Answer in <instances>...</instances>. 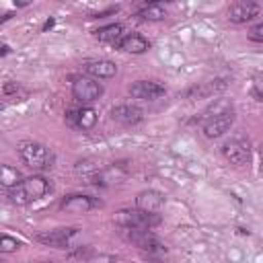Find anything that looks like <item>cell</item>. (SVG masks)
<instances>
[{"mask_svg": "<svg viewBox=\"0 0 263 263\" xmlns=\"http://www.w3.org/2000/svg\"><path fill=\"white\" fill-rule=\"evenodd\" d=\"M232 123H234L232 103L226 99H220L203 113V136L212 140L220 138L232 127Z\"/></svg>", "mask_w": 263, "mask_h": 263, "instance_id": "1", "label": "cell"}, {"mask_svg": "<svg viewBox=\"0 0 263 263\" xmlns=\"http://www.w3.org/2000/svg\"><path fill=\"white\" fill-rule=\"evenodd\" d=\"M51 191V183L41 177V175H33V177H27V179H21L18 185H14L10 191H8V197L12 203L16 205H27L31 201H37L41 199L45 193Z\"/></svg>", "mask_w": 263, "mask_h": 263, "instance_id": "2", "label": "cell"}, {"mask_svg": "<svg viewBox=\"0 0 263 263\" xmlns=\"http://www.w3.org/2000/svg\"><path fill=\"white\" fill-rule=\"evenodd\" d=\"M121 234L125 236V240H129L134 247H138L150 259L166 257V247L158 240V236L152 230H146V228H123Z\"/></svg>", "mask_w": 263, "mask_h": 263, "instance_id": "3", "label": "cell"}, {"mask_svg": "<svg viewBox=\"0 0 263 263\" xmlns=\"http://www.w3.org/2000/svg\"><path fill=\"white\" fill-rule=\"evenodd\" d=\"M21 160L33 171H47L53 166V152L39 142H23L18 144Z\"/></svg>", "mask_w": 263, "mask_h": 263, "instance_id": "4", "label": "cell"}, {"mask_svg": "<svg viewBox=\"0 0 263 263\" xmlns=\"http://www.w3.org/2000/svg\"><path fill=\"white\" fill-rule=\"evenodd\" d=\"M113 222L119 228H146L152 230L154 226L160 224V216L158 214H146L140 210H119L113 216Z\"/></svg>", "mask_w": 263, "mask_h": 263, "instance_id": "5", "label": "cell"}, {"mask_svg": "<svg viewBox=\"0 0 263 263\" xmlns=\"http://www.w3.org/2000/svg\"><path fill=\"white\" fill-rule=\"evenodd\" d=\"M103 95V86L95 78L74 76L72 78V97L80 103H92Z\"/></svg>", "mask_w": 263, "mask_h": 263, "instance_id": "6", "label": "cell"}, {"mask_svg": "<svg viewBox=\"0 0 263 263\" xmlns=\"http://www.w3.org/2000/svg\"><path fill=\"white\" fill-rule=\"evenodd\" d=\"M222 154L232 164H249L251 162V144L245 138H232L222 146Z\"/></svg>", "mask_w": 263, "mask_h": 263, "instance_id": "7", "label": "cell"}, {"mask_svg": "<svg viewBox=\"0 0 263 263\" xmlns=\"http://www.w3.org/2000/svg\"><path fill=\"white\" fill-rule=\"evenodd\" d=\"M76 234H78V228H72V226H68V228H53V230H45V232L35 234V240L41 242V245H47V247H58V249H62V247H66Z\"/></svg>", "mask_w": 263, "mask_h": 263, "instance_id": "8", "label": "cell"}, {"mask_svg": "<svg viewBox=\"0 0 263 263\" xmlns=\"http://www.w3.org/2000/svg\"><path fill=\"white\" fill-rule=\"evenodd\" d=\"M257 14H259V4L253 0H238V2H232L228 8V21L234 25L249 23Z\"/></svg>", "mask_w": 263, "mask_h": 263, "instance_id": "9", "label": "cell"}, {"mask_svg": "<svg viewBox=\"0 0 263 263\" xmlns=\"http://www.w3.org/2000/svg\"><path fill=\"white\" fill-rule=\"evenodd\" d=\"M166 92V86L158 80H138L129 86V95L142 101H154Z\"/></svg>", "mask_w": 263, "mask_h": 263, "instance_id": "10", "label": "cell"}, {"mask_svg": "<svg viewBox=\"0 0 263 263\" xmlns=\"http://www.w3.org/2000/svg\"><path fill=\"white\" fill-rule=\"evenodd\" d=\"M101 205L99 199L90 197V195H80V193H74V195H66L60 203V210L62 212H68V214H84L92 208Z\"/></svg>", "mask_w": 263, "mask_h": 263, "instance_id": "11", "label": "cell"}, {"mask_svg": "<svg viewBox=\"0 0 263 263\" xmlns=\"http://www.w3.org/2000/svg\"><path fill=\"white\" fill-rule=\"evenodd\" d=\"M164 203V197L160 191H154V189H146V191H140L138 197H136V210L140 212H146V214H158L160 208Z\"/></svg>", "mask_w": 263, "mask_h": 263, "instance_id": "12", "label": "cell"}, {"mask_svg": "<svg viewBox=\"0 0 263 263\" xmlns=\"http://www.w3.org/2000/svg\"><path fill=\"white\" fill-rule=\"evenodd\" d=\"M142 109L134 105H115L111 107V119L121 125H136L142 121Z\"/></svg>", "mask_w": 263, "mask_h": 263, "instance_id": "13", "label": "cell"}, {"mask_svg": "<svg viewBox=\"0 0 263 263\" xmlns=\"http://www.w3.org/2000/svg\"><path fill=\"white\" fill-rule=\"evenodd\" d=\"M82 70L92 78H113L117 74V66L111 60H88L82 64Z\"/></svg>", "mask_w": 263, "mask_h": 263, "instance_id": "14", "label": "cell"}, {"mask_svg": "<svg viewBox=\"0 0 263 263\" xmlns=\"http://www.w3.org/2000/svg\"><path fill=\"white\" fill-rule=\"evenodd\" d=\"M117 47L121 51H127V53H146L150 49V41L138 33H129L117 41Z\"/></svg>", "mask_w": 263, "mask_h": 263, "instance_id": "15", "label": "cell"}, {"mask_svg": "<svg viewBox=\"0 0 263 263\" xmlns=\"http://www.w3.org/2000/svg\"><path fill=\"white\" fill-rule=\"evenodd\" d=\"M226 86V80L224 78H216V80H210V82H203L199 86H191L189 90H185V97L187 99H199V97H210L218 90H222Z\"/></svg>", "mask_w": 263, "mask_h": 263, "instance_id": "16", "label": "cell"}, {"mask_svg": "<svg viewBox=\"0 0 263 263\" xmlns=\"http://www.w3.org/2000/svg\"><path fill=\"white\" fill-rule=\"evenodd\" d=\"M97 125V111L92 107H80L76 109V123L74 127L82 129V132H88Z\"/></svg>", "mask_w": 263, "mask_h": 263, "instance_id": "17", "label": "cell"}, {"mask_svg": "<svg viewBox=\"0 0 263 263\" xmlns=\"http://www.w3.org/2000/svg\"><path fill=\"white\" fill-rule=\"evenodd\" d=\"M95 37H97L99 41H105V43H117V41L123 37V25L113 23V25L101 27V29L95 31Z\"/></svg>", "mask_w": 263, "mask_h": 263, "instance_id": "18", "label": "cell"}, {"mask_svg": "<svg viewBox=\"0 0 263 263\" xmlns=\"http://www.w3.org/2000/svg\"><path fill=\"white\" fill-rule=\"evenodd\" d=\"M138 16L142 21H162L166 16V8L160 2H150V4H144L138 10Z\"/></svg>", "mask_w": 263, "mask_h": 263, "instance_id": "19", "label": "cell"}, {"mask_svg": "<svg viewBox=\"0 0 263 263\" xmlns=\"http://www.w3.org/2000/svg\"><path fill=\"white\" fill-rule=\"evenodd\" d=\"M21 171L18 168H14V166H10V164H0V185L2 187H8V189H12L14 185H18L21 183Z\"/></svg>", "mask_w": 263, "mask_h": 263, "instance_id": "20", "label": "cell"}, {"mask_svg": "<svg viewBox=\"0 0 263 263\" xmlns=\"http://www.w3.org/2000/svg\"><path fill=\"white\" fill-rule=\"evenodd\" d=\"M21 249V242L8 234H0V253H14Z\"/></svg>", "mask_w": 263, "mask_h": 263, "instance_id": "21", "label": "cell"}, {"mask_svg": "<svg viewBox=\"0 0 263 263\" xmlns=\"http://www.w3.org/2000/svg\"><path fill=\"white\" fill-rule=\"evenodd\" d=\"M249 39H251V41H257V43L263 41V23H257V25L249 31Z\"/></svg>", "mask_w": 263, "mask_h": 263, "instance_id": "22", "label": "cell"}, {"mask_svg": "<svg viewBox=\"0 0 263 263\" xmlns=\"http://www.w3.org/2000/svg\"><path fill=\"white\" fill-rule=\"evenodd\" d=\"M88 263H117V261L111 255H97V257H90Z\"/></svg>", "mask_w": 263, "mask_h": 263, "instance_id": "23", "label": "cell"}, {"mask_svg": "<svg viewBox=\"0 0 263 263\" xmlns=\"http://www.w3.org/2000/svg\"><path fill=\"white\" fill-rule=\"evenodd\" d=\"M43 263H53V261H43Z\"/></svg>", "mask_w": 263, "mask_h": 263, "instance_id": "24", "label": "cell"}]
</instances>
